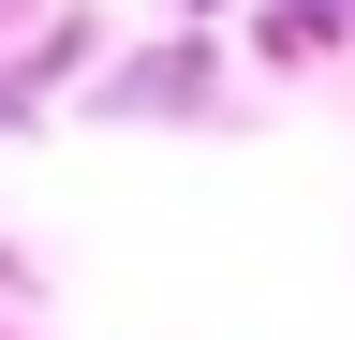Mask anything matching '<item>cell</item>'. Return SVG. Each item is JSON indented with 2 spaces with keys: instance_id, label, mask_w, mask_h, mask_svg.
<instances>
[{
  "instance_id": "1",
  "label": "cell",
  "mask_w": 355,
  "mask_h": 340,
  "mask_svg": "<svg viewBox=\"0 0 355 340\" xmlns=\"http://www.w3.org/2000/svg\"><path fill=\"white\" fill-rule=\"evenodd\" d=\"M207 89H222V45H163L104 74V118H207Z\"/></svg>"
}]
</instances>
